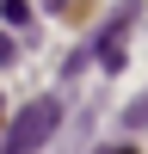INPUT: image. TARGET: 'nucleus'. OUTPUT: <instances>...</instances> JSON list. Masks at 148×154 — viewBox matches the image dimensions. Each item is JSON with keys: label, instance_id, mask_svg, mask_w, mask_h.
<instances>
[{"label": "nucleus", "instance_id": "f257e3e1", "mask_svg": "<svg viewBox=\"0 0 148 154\" xmlns=\"http://www.w3.org/2000/svg\"><path fill=\"white\" fill-rule=\"evenodd\" d=\"M56 123H62V105H56V99H31V105L12 117V130L0 136V154H37L49 136H56Z\"/></svg>", "mask_w": 148, "mask_h": 154}, {"label": "nucleus", "instance_id": "f03ea898", "mask_svg": "<svg viewBox=\"0 0 148 154\" xmlns=\"http://www.w3.org/2000/svg\"><path fill=\"white\" fill-rule=\"evenodd\" d=\"M136 12H142V6H136V0H123V6L111 12V19L99 25V31H93V43H86V56H99L105 68H123V56H117V49H123V37H130Z\"/></svg>", "mask_w": 148, "mask_h": 154}, {"label": "nucleus", "instance_id": "7ed1b4c3", "mask_svg": "<svg viewBox=\"0 0 148 154\" xmlns=\"http://www.w3.org/2000/svg\"><path fill=\"white\" fill-rule=\"evenodd\" d=\"M123 123H130V130H148V99H136V105L123 111Z\"/></svg>", "mask_w": 148, "mask_h": 154}, {"label": "nucleus", "instance_id": "20e7f679", "mask_svg": "<svg viewBox=\"0 0 148 154\" xmlns=\"http://www.w3.org/2000/svg\"><path fill=\"white\" fill-rule=\"evenodd\" d=\"M43 6H62V0H43Z\"/></svg>", "mask_w": 148, "mask_h": 154}, {"label": "nucleus", "instance_id": "39448f33", "mask_svg": "<svg viewBox=\"0 0 148 154\" xmlns=\"http://www.w3.org/2000/svg\"><path fill=\"white\" fill-rule=\"evenodd\" d=\"M0 49H6V43H0Z\"/></svg>", "mask_w": 148, "mask_h": 154}, {"label": "nucleus", "instance_id": "423d86ee", "mask_svg": "<svg viewBox=\"0 0 148 154\" xmlns=\"http://www.w3.org/2000/svg\"><path fill=\"white\" fill-rule=\"evenodd\" d=\"M123 154H130V148H123Z\"/></svg>", "mask_w": 148, "mask_h": 154}]
</instances>
